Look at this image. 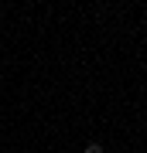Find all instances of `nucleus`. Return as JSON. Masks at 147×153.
Masks as SVG:
<instances>
[{"label": "nucleus", "mask_w": 147, "mask_h": 153, "mask_svg": "<svg viewBox=\"0 0 147 153\" xmlns=\"http://www.w3.org/2000/svg\"><path fill=\"white\" fill-rule=\"evenodd\" d=\"M82 153H106V150H103V146H99V143H89V146H86V150H82Z\"/></svg>", "instance_id": "nucleus-1"}]
</instances>
